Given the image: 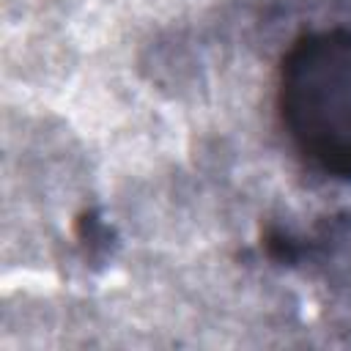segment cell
Listing matches in <instances>:
<instances>
[{
  "instance_id": "1",
  "label": "cell",
  "mask_w": 351,
  "mask_h": 351,
  "mask_svg": "<svg viewBox=\"0 0 351 351\" xmlns=\"http://www.w3.org/2000/svg\"><path fill=\"white\" fill-rule=\"evenodd\" d=\"M274 112L310 170L351 181V27L304 30L285 47L274 74Z\"/></svg>"
}]
</instances>
